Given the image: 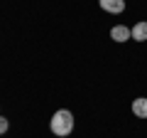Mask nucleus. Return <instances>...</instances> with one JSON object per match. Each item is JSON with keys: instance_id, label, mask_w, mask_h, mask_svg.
I'll return each instance as SVG.
<instances>
[{"instance_id": "nucleus-1", "label": "nucleus", "mask_w": 147, "mask_h": 138, "mask_svg": "<svg viewBox=\"0 0 147 138\" xmlns=\"http://www.w3.org/2000/svg\"><path fill=\"white\" fill-rule=\"evenodd\" d=\"M49 128H52L54 136L66 138L69 133L74 131V113L69 111V109H59V111L52 116V121H49Z\"/></svg>"}, {"instance_id": "nucleus-2", "label": "nucleus", "mask_w": 147, "mask_h": 138, "mask_svg": "<svg viewBox=\"0 0 147 138\" xmlns=\"http://www.w3.org/2000/svg\"><path fill=\"white\" fill-rule=\"evenodd\" d=\"M110 40L118 42V44H123V42H127V40H132V30L125 27V25H115L110 30Z\"/></svg>"}, {"instance_id": "nucleus-3", "label": "nucleus", "mask_w": 147, "mask_h": 138, "mask_svg": "<svg viewBox=\"0 0 147 138\" xmlns=\"http://www.w3.org/2000/svg\"><path fill=\"white\" fill-rule=\"evenodd\" d=\"M100 10L110 12V15H120L123 10H125V0H98Z\"/></svg>"}, {"instance_id": "nucleus-4", "label": "nucleus", "mask_w": 147, "mask_h": 138, "mask_svg": "<svg viewBox=\"0 0 147 138\" xmlns=\"http://www.w3.org/2000/svg\"><path fill=\"white\" fill-rule=\"evenodd\" d=\"M132 113H135L137 118H147V99L145 96H137V99L132 101Z\"/></svg>"}, {"instance_id": "nucleus-5", "label": "nucleus", "mask_w": 147, "mask_h": 138, "mask_svg": "<svg viewBox=\"0 0 147 138\" xmlns=\"http://www.w3.org/2000/svg\"><path fill=\"white\" fill-rule=\"evenodd\" d=\"M132 40H137V42H145L147 40V22L140 20L135 27H132Z\"/></svg>"}, {"instance_id": "nucleus-6", "label": "nucleus", "mask_w": 147, "mask_h": 138, "mask_svg": "<svg viewBox=\"0 0 147 138\" xmlns=\"http://www.w3.org/2000/svg\"><path fill=\"white\" fill-rule=\"evenodd\" d=\"M7 128H10V121H7L5 116H0V136H5Z\"/></svg>"}]
</instances>
